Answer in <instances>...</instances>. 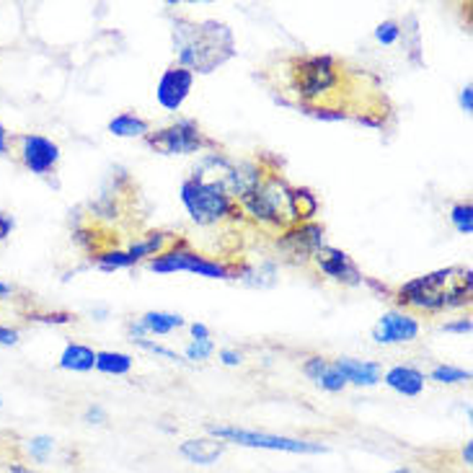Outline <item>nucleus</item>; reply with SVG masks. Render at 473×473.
<instances>
[{
    "label": "nucleus",
    "instance_id": "obj_6",
    "mask_svg": "<svg viewBox=\"0 0 473 473\" xmlns=\"http://www.w3.org/2000/svg\"><path fill=\"white\" fill-rule=\"evenodd\" d=\"M210 435L218 440H230L246 447H261V450H283V453H326L321 442L295 440V438H280V435H264V432H252V430H238V427H207Z\"/></svg>",
    "mask_w": 473,
    "mask_h": 473
},
{
    "label": "nucleus",
    "instance_id": "obj_16",
    "mask_svg": "<svg viewBox=\"0 0 473 473\" xmlns=\"http://www.w3.org/2000/svg\"><path fill=\"white\" fill-rule=\"evenodd\" d=\"M60 368L73 373H89L96 368V352L86 345H67L60 357Z\"/></svg>",
    "mask_w": 473,
    "mask_h": 473
},
{
    "label": "nucleus",
    "instance_id": "obj_13",
    "mask_svg": "<svg viewBox=\"0 0 473 473\" xmlns=\"http://www.w3.org/2000/svg\"><path fill=\"white\" fill-rule=\"evenodd\" d=\"M385 385L393 388L396 393L401 396H419L422 388H424V376L416 370V368H409V365H396L385 373Z\"/></svg>",
    "mask_w": 473,
    "mask_h": 473
},
{
    "label": "nucleus",
    "instance_id": "obj_8",
    "mask_svg": "<svg viewBox=\"0 0 473 473\" xmlns=\"http://www.w3.org/2000/svg\"><path fill=\"white\" fill-rule=\"evenodd\" d=\"M191 83H194V73L191 70L182 67V65H171L158 81V104L163 109H168V112H176L184 104V98L190 96Z\"/></svg>",
    "mask_w": 473,
    "mask_h": 473
},
{
    "label": "nucleus",
    "instance_id": "obj_1",
    "mask_svg": "<svg viewBox=\"0 0 473 473\" xmlns=\"http://www.w3.org/2000/svg\"><path fill=\"white\" fill-rule=\"evenodd\" d=\"M174 42L182 67L191 73H213L236 55L233 32L221 21H190L174 24Z\"/></svg>",
    "mask_w": 473,
    "mask_h": 473
},
{
    "label": "nucleus",
    "instance_id": "obj_33",
    "mask_svg": "<svg viewBox=\"0 0 473 473\" xmlns=\"http://www.w3.org/2000/svg\"><path fill=\"white\" fill-rule=\"evenodd\" d=\"M16 342H19V331L0 326V345H16Z\"/></svg>",
    "mask_w": 473,
    "mask_h": 473
},
{
    "label": "nucleus",
    "instance_id": "obj_35",
    "mask_svg": "<svg viewBox=\"0 0 473 473\" xmlns=\"http://www.w3.org/2000/svg\"><path fill=\"white\" fill-rule=\"evenodd\" d=\"M191 334L194 339H210V329L205 323H191Z\"/></svg>",
    "mask_w": 473,
    "mask_h": 473
},
{
    "label": "nucleus",
    "instance_id": "obj_27",
    "mask_svg": "<svg viewBox=\"0 0 473 473\" xmlns=\"http://www.w3.org/2000/svg\"><path fill=\"white\" fill-rule=\"evenodd\" d=\"M399 36H401V27L396 21H383L378 29H376V39H378L380 44H388V47L396 44Z\"/></svg>",
    "mask_w": 473,
    "mask_h": 473
},
{
    "label": "nucleus",
    "instance_id": "obj_14",
    "mask_svg": "<svg viewBox=\"0 0 473 473\" xmlns=\"http://www.w3.org/2000/svg\"><path fill=\"white\" fill-rule=\"evenodd\" d=\"M179 453L190 461V463H197V466H213L221 461V455L225 453V445L215 440H187Z\"/></svg>",
    "mask_w": 473,
    "mask_h": 473
},
{
    "label": "nucleus",
    "instance_id": "obj_11",
    "mask_svg": "<svg viewBox=\"0 0 473 473\" xmlns=\"http://www.w3.org/2000/svg\"><path fill=\"white\" fill-rule=\"evenodd\" d=\"M315 264L323 275H329L331 280L345 284H360L362 283V275L357 269V264L349 259L347 253L339 252V249H331V246H321L318 252L314 253Z\"/></svg>",
    "mask_w": 473,
    "mask_h": 473
},
{
    "label": "nucleus",
    "instance_id": "obj_28",
    "mask_svg": "<svg viewBox=\"0 0 473 473\" xmlns=\"http://www.w3.org/2000/svg\"><path fill=\"white\" fill-rule=\"evenodd\" d=\"M137 347L148 349V352H153V354H160V357H166V360H171V362H184L176 352H171V349L160 347V345H153V342H145V339H132Z\"/></svg>",
    "mask_w": 473,
    "mask_h": 473
},
{
    "label": "nucleus",
    "instance_id": "obj_21",
    "mask_svg": "<svg viewBox=\"0 0 473 473\" xmlns=\"http://www.w3.org/2000/svg\"><path fill=\"white\" fill-rule=\"evenodd\" d=\"M168 241H171V238H168L166 233H151L145 241L132 244V246H129V252H127V256L137 264V261H140V259H145V256H153V253L163 252Z\"/></svg>",
    "mask_w": 473,
    "mask_h": 473
},
{
    "label": "nucleus",
    "instance_id": "obj_40",
    "mask_svg": "<svg viewBox=\"0 0 473 473\" xmlns=\"http://www.w3.org/2000/svg\"><path fill=\"white\" fill-rule=\"evenodd\" d=\"M11 473H32V471H29V469H21V466H16V469H13Z\"/></svg>",
    "mask_w": 473,
    "mask_h": 473
},
{
    "label": "nucleus",
    "instance_id": "obj_10",
    "mask_svg": "<svg viewBox=\"0 0 473 473\" xmlns=\"http://www.w3.org/2000/svg\"><path fill=\"white\" fill-rule=\"evenodd\" d=\"M416 337H419V323L409 314L380 315L378 326L373 329V339L378 345H401V342H414Z\"/></svg>",
    "mask_w": 473,
    "mask_h": 473
},
{
    "label": "nucleus",
    "instance_id": "obj_32",
    "mask_svg": "<svg viewBox=\"0 0 473 473\" xmlns=\"http://www.w3.org/2000/svg\"><path fill=\"white\" fill-rule=\"evenodd\" d=\"M13 228H16L13 218H11L8 213H0V241H3V238H8Z\"/></svg>",
    "mask_w": 473,
    "mask_h": 473
},
{
    "label": "nucleus",
    "instance_id": "obj_2",
    "mask_svg": "<svg viewBox=\"0 0 473 473\" xmlns=\"http://www.w3.org/2000/svg\"><path fill=\"white\" fill-rule=\"evenodd\" d=\"M458 267H447L440 272L416 277L401 287L399 303L411 308H424V311H440V308H455L469 303L471 298V272L463 277H453Z\"/></svg>",
    "mask_w": 473,
    "mask_h": 473
},
{
    "label": "nucleus",
    "instance_id": "obj_30",
    "mask_svg": "<svg viewBox=\"0 0 473 473\" xmlns=\"http://www.w3.org/2000/svg\"><path fill=\"white\" fill-rule=\"evenodd\" d=\"M442 331H447V334H471V318H461L455 323H445Z\"/></svg>",
    "mask_w": 473,
    "mask_h": 473
},
{
    "label": "nucleus",
    "instance_id": "obj_31",
    "mask_svg": "<svg viewBox=\"0 0 473 473\" xmlns=\"http://www.w3.org/2000/svg\"><path fill=\"white\" fill-rule=\"evenodd\" d=\"M221 360L225 365H241V362H244V354L236 352V349H221Z\"/></svg>",
    "mask_w": 473,
    "mask_h": 473
},
{
    "label": "nucleus",
    "instance_id": "obj_20",
    "mask_svg": "<svg viewBox=\"0 0 473 473\" xmlns=\"http://www.w3.org/2000/svg\"><path fill=\"white\" fill-rule=\"evenodd\" d=\"M292 218L295 222L311 221L318 210V199L314 197V191L308 190H292Z\"/></svg>",
    "mask_w": 473,
    "mask_h": 473
},
{
    "label": "nucleus",
    "instance_id": "obj_12",
    "mask_svg": "<svg viewBox=\"0 0 473 473\" xmlns=\"http://www.w3.org/2000/svg\"><path fill=\"white\" fill-rule=\"evenodd\" d=\"M334 365L345 376V380L354 383V385H376L380 380L378 362H362V360H352V357H339Z\"/></svg>",
    "mask_w": 473,
    "mask_h": 473
},
{
    "label": "nucleus",
    "instance_id": "obj_18",
    "mask_svg": "<svg viewBox=\"0 0 473 473\" xmlns=\"http://www.w3.org/2000/svg\"><path fill=\"white\" fill-rule=\"evenodd\" d=\"M96 370L106 376H127L132 370V357L125 352H96Z\"/></svg>",
    "mask_w": 473,
    "mask_h": 473
},
{
    "label": "nucleus",
    "instance_id": "obj_15",
    "mask_svg": "<svg viewBox=\"0 0 473 473\" xmlns=\"http://www.w3.org/2000/svg\"><path fill=\"white\" fill-rule=\"evenodd\" d=\"M284 244H295V252H318L323 246V228L314 222H303L300 228L284 236Z\"/></svg>",
    "mask_w": 473,
    "mask_h": 473
},
{
    "label": "nucleus",
    "instance_id": "obj_38",
    "mask_svg": "<svg viewBox=\"0 0 473 473\" xmlns=\"http://www.w3.org/2000/svg\"><path fill=\"white\" fill-rule=\"evenodd\" d=\"M463 461H466V466H471L473 463V442H466V447H463Z\"/></svg>",
    "mask_w": 473,
    "mask_h": 473
},
{
    "label": "nucleus",
    "instance_id": "obj_41",
    "mask_svg": "<svg viewBox=\"0 0 473 473\" xmlns=\"http://www.w3.org/2000/svg\"><path fill=\"white\" fill-rule=\"evenodd\" d=\"M391 473H414V471H407V469H401V471H391Z\"/></svg>",
    "mask_w": 473,
    "mask_h": 473
},
{
    "label": "nucleus",
    "instance_id": "obj_39",
    "mask_svg": "<svg viewBox=\"0 0 473 473\" xmlns=\"http://www.w3.org/2000/svg\"><path fill=\"white\" fill-rule=\"evenodd\" d=\"M5 295H11V284L0 283V298H5Z\"/></svg>",
    "mask_w": 473,
    "mask_h": 473
},
{
    "label": "nucleus",
    "instance_id": "obj_7",
    "mask_svg": "<svg viewBox=\"0 0 473 473\" xmlns=\"http://www.w3.org/2000/svg\"><path fill=\"white\" fill-rule=\"evenodd\" d=\"M148 269L168 275V272H194L199 277H210V280H230V269H225L218 261H210L199 253H191L187 249H176V252L158 253L156 259L148 264Z\"/></svg>",
    "mask_w": 473,
    "mask_h": 473
},
{
    "label": "nucleus",
    "instance_id": "obj_37",
    "mask_svg": "<svg viewBox=\"0 0 473 473\" xmlns=\"http://www.w3.org/2000/svg\"><path fill=\"white\" fill-rule=\"evenodd\" d=\"M5 153H8V132L0 125V156H5Z\"/></svg>",
    "mask_w": 473,
    "mask_h": 473
},
{
    "label": "nucleus",
    "instance_id": "obj_5",
    "mask_svg": "<svg viewBox=\"0 0 473 473\" xmlns=\"http://www.w3.org/2000/svg\"><path fill=\"white\" fill-rule=\"evenodd\" d=\"M145 143L163 156H187V153H197L202 148H213V143L205 137L202 127L194 120H176L174 125L148 132Z\"/></svg>",
    "mask_w": 473,
    "mask_h": 473
},
{
    "label": "nucleus",
    "instance_id": "obj_36",
    "mask_svg": "<svg viewBox=\"0 0 473 473\" xmlns=\"http://www.w3.org/2000/svg\"><path fill=\"white\" fill-rule=\"evenodd\" d=\"M104 419H106V414H104V409H98V407L86 411V422H91V424H98V422H104Z\"/></svg>",
    "mask_w": 473,
    "mask_h": 473
},
{
    "label": "nucleus",
    "instance_id": "obj_23",
    "mask_svg": "<svg viewBox=\"0 0 473 473\" xmlns=\"http://www.w3.org/2000/svg\"><path fill=\"white\" fill-rule=\"evenodd\" d=\"M430 378L438 380V383H463V380L471 378V373H469V370H461V368H450V365H438V368L430 373Z\"/></svg>",
    "mask_w": 473,
    "mask_h": 473
},
{
    "label": "nucleus",
    "instance_id": "obj_29",
    "mask_svg": "<svg viewBox=\"0 0 473 473\" xmlns=\"http://www.w3.org/2000/svg\"><path fill=\"white\" fill-rule=\"evenodd\" d=\"M326 368H329V362H326L323 357H311V360L303 365V373H306L308 378L318 380L321 376H323V370H326Z\"/></svg>",
    "mask_w": 473,
    "mask_h": 473
},
{
    "label": "nucleus",
    "instance_id": "obj_34",
    "mask_svg": "<svg viewBox=\"0 0 473 473\" xmlns=\"http://www.w3.org/2000/svg\"><path fill=\"white\" fill-rule=\"evenodd\" d=\"M461 104H463V109L471 114L473 112V89L471 86H466V89H463V94H461Z\"/></svg>",
    "mask_w": 473,
    "mask_h": 473
},
{
    "label": "nucleus",
    "instance_id": "obj_3",
    "mask_svg": "<svg viewBox=\"0 0 473 473\" xmlns=\"http://www.w3.org/2000/svg\"><path fill=\"white\" fill-rule=\"evenodd\" d=\"M182 202L187 205L191 221L199 225H213L236 213L233 199L222 190L221 182H207L202 176H191L182 184Z\"/></svg>",
    "mask_w": 473,
    "mask_h": 473
},
{
    "label": "nucleus",
    "instance_id": "obj_19",
    "mask_svg": "<svg viewBox=\"0 0 473 473\" xmlns=\"http://www.w3.org/2000/svg\"><path fill=\"white\" fill-rule=\"evenodd\" d=\"M140 323H143V329H145V331H153V334H168V331H174V329H182V326H184V318H182V315H174V314L151 311V314H145L143 318H140Z\"/></svg>",
    "mask_w": 473,
    "mask_h": 473
},
{
    "label": "nucleus",
    "instance_id": "obj_17",
    "mask_svg": "<svg viewBox=\"0 0 473 473\" xmlns=\"http://www.w3.org/2000/svg\"><path fill=\"white\" fill-rule=\"evenodd\" d=\"M109 132L117 135V137H145L151 132V125L143 117L125 112V114H117L109 122Z\"/></svg>",
    "mask_w": 473,
    "mask_h": 473
},
{
    "label": "nucleus",
    "instance_id": "obj_22",
    "mask_svg": "<svg viewBox=\"0 0 473 473\" xmlns=\"http://www.w3.org/2000/svg\"><path fill=\"white\" fill-rule=\"evenodd\" d=\"M450 221H453V225H455V230H458V233H463V236H471L473 233L471 202H461V205H455V207L450 210Z\"/></svg>",
    "mask_w": 473,
    "mask_h": 473
},
{
    "label": "nucleus",
    "instance_id": "obj_9",
    "mask_svg": "<svg viewBox=\"0 0 473 473\" xmlns=\"http://www.w3.org/2000/svg\"><path fill=\"white\" fill-rule=\"evenodd\" d=\"M21 160L32 174L47 176L60 160V148L42 135H24L21 137Z\"/></svg>",
    "mask_w": 473,
    "mask_h": 473
},
{
    "label": "nucleus",
    "instance_id": "obj_4",
    "mask_svg": "<svg viewBox=\"0 0 473 473\" xmlns=\"http://www.w3.org/2000/svg\"><path fill=\"white\" fill-rule=\"evenodd\" d=\"M339 83V70L329 55H306L292 60V89L303 101H315Z\"/></svg>",
    "mask_w": 473,
    "mask_h": 473
},
{
    "label": "nucleus",
    "instance_id": "obj_25",
    "mask_svg": "<svg viewBox=\"0 0 473 473\" xmlns=\"http://www.w3.org/2000/svg\"><path fill=\"white\" fill-rule=\"evenodd\" d=\"M27 450H29V455H32L34 461H39V463H44L47 458H50V453L55 450V440L52 438H34L27 445Z\"/></svg>",
    "mask_w": 473,
    "mask_h": 473
},
{
    "label": "nucleus",
    "instance_id": "obj_24",
    "mask_svg": "<svg viewBox=\"0 0 473 473\" xmlns=\"http://www.w3.org/2000/svg\"><path fill=\"white\" fill-rule=\"evenodd\" d=\"M323 391H331V393H337V391H342L345 385H347V380H345V376L337 370V365H329L326 370H323V376L315 380Z\"/></svg>",
    "mask_w": 473,
    "mask_h": 473
},
{
    "label": "nucleus",
    "instance_id": "obj_42",
    "mask_svg": "<svg viewBox=\"0 0 473 473\" xmlns=\"http://www.w3.org/2000/svg\"><path fill=\"white\" fill-rule=\"evenodd\" d=\"M0 407H3V401H0Z\"/></svg>",
    "mask_w": 473,
    "mask_h": 473
},
{
    "label": "nucleus",
    "instance_id": "obj_26",
    "mask_svg": "<svg viewBox=\"0 0 473 473\" xmlns=\"http://www.w3.org/2000/svg\"><path fill=\"white\" fill-rule=\"evenodd\" d=\"M213 352H215L213 339H194L190 347H187V357L194 360V362H202V360H207Z\"/></svg>",
    "mask_w": 473,
    "mask_h": 473
}]
</instances>
